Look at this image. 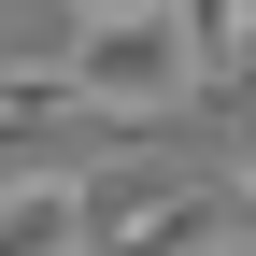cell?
<instances>
[{
  "instance_id": "7a4b0ae2",
  "label": "cell",
  "mask_w": 256,
  "mask_h": 256,
  "mask_svg": "<svg viewBox=\"0 0 256 256\" xmlns=\"http://www.w3.org/2000/svg\"><path fill=\"white\" fill-rule=\"evenodd\" d=\"M57 72H72V100L100 114V128H128V142H142V128H171L185 100H214V86H200V43H185L171 0H156V14H128V28H72V57H57Z\"/></svg>"
},
{
  "instance_id": "6da1fadb",
  "label": "cell",
  "mask_w": 256,
  "mask_h": 256,
  "mask_svg": "<svg viewBox=\"0 0 256 256\" xmlns=\"http://www.w3.org/2000/svg\"><path fill=\"white\" fill-rule=\"evenodd\" d=\"M86 256H256V214L200 171H86Z\"/></svg>"
},
{
  "instance_id": "5b68a950",
  "label": "cell",
  "mask_w": 256,
  "mask_h": 256,
  "mask_svg": "<svg viewBox=\"0 0 256 256\" xmlns=\"http://www.w3.org/2000/svg\"><path fill=\"white\" fill-rule=\"evenodd\" d=\"M214 114H228V185H242V214H256V86H228Z\"/></svg>"
},
{
  "instance_id": "8992f818",
  "label": "cell",
  "mask_w": 256,
  "mask_h": 256,
  "mask_svg": "<svg viewBox=\"0 0 256 256\" xmlns=\"http://www.w3.org/2000/svg\"><path fill=\"white\" fill-rule=\"evenodd\" d=\"M128 14H156V0H72V28H128Z\"/></svg>"
},
{
  "instance_id": "3957f363",
  "label": "cell",
  "mask_w": 256,
  "mask_h": 256,
  "mask_svg": "<svg viewBox=\"0 0 256 256\" xmlns=\"http://www.w3.org/2000/svg\"><path fill=\"white\" fill-rule=\"evenodd\" d=\"M0 256H86V171H0Z\"/></svg>"
},
{
  "instance_id": "277c9868",
  "label": "cell",
  "mask_w": 256,
  "mask_h": 256,
  "mask_svg": "<svg viewBox=\"0 0 256 256\" xmlns=\"http://www.w3.org/2000/svg\"><path fill=\"white\" fill-rule=\"evenodd\" d=\"M185 43H200V86L228 100V86H256V0H171Z\"/></svg>"
}]
</instances>
